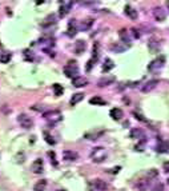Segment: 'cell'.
<instances>
[{
  "label": "cell",
  "instance_id": "6da1fadb",
  "mask_svg": "<svg viewBox=\"0 0 169 191\" xmlns=\"http://www.w3.org/2000/svg\"><path fill=\"white\" fill-rule=\"evenodd\" d=\"M64 74H65L68 78H72V79L77 78V74H79L77 63H76L75 60H69L65 66H64Z\"/></svg>",
  "mask_w": 169,
  "mask_h": 191
},
{
  "label": "cell",
  "instance_id": "7a4b0ae2",
  "mask_svg": "<svg viewBox=\"0 0 169 191\" xmlns=\"http://www.w3.org/2000/svg\"><path fill=\"white\" fill-rule=\"evenodd\" d=\"M44 119L47 120L49 124H56V123H59L60 120L63 119V115H61V112L57 110H53V111H48V112H44Z\"/></svg>",
  "mask_w": 169,
  "mask_h": 191
},
{
  "label": "cell",
  "instance_id": "3957f363",
  "mask_svg": "<svg viewBox=\"0 0 169 191\" xmlns=\"http://www.w3.org/2000/svg\"><path fill=\"white\" fill-rule=\"evenodd\" d=\"M91 158H92V160H93V162L101 163V162H104V160H105V158H106V151L104 150L103 147H96V148H93V150H92Z\"/></svg>",
  "mask_w": 169,
  "mask_h": 191
},
{
  "label": "cell",
  "instance_id": "277c9868",
  "mask_svg": "<svg viewBox=\"0 0 169 191\" xmlns=\"http://www.w3.org/2000/svg\"><path fill=\"white\" fill-rule=\"evenodd\" d=\"M17 122H19L20 126L25 130L31 129L32 126H33V119H32L31 116L27 115V114H20V115L17 116Z\"/></svg>",
  "mask_w": 169,
  "mask_h": 191
},
{
  "label": "cell",
  "instance_id": "5b68a950",
  "mask_svg": "<svg viewBox=\"0 0 169 191\" xmlns=\"http://www.w3.org/2000/svg\"><path fill=\"white\" fill-rule=\"evenodd\" d=\"M164 66V58H159V59L153 60L152 63H149V66H148V70H149L150 72H154V71H159L161 67Z\"/></svg>",
  "mask_w": 169,
  "mask_h": 191
},
{
  "label": "cell",
  "instance_id": "8992f818",
  "mask_svg": "<svg viewBox=\"0 0 169 191\" xmlns=\"http://www.w3.org/2000/svg\"><path fill=\"white\" fill-rule=\"evenodd\" d=\"M157 84H159V80H156V79H153V80H148L145 84H143V87H141V91H143L144 94H147V92H150L152 90H154V88H156Z\"/></svg>",
  "mask_w": 169,
  "mask_h": 191
},
{
  "label": "cell",
  "instance_id": "52a82bcc",
  "mask_svg": "<svg viewBox=\"0 0 169 191\" xmlns=\"http://www.w3.org/2000/svg\"><path fill=\"white\" fill-rule=\"evenodd\" d=\"M43 169H44L43 159H36L33 163H32V166H31L32 172H35V174H41V172H43Z\"/></svg>",
  "mask_w": 169,
  "mask_h": 191
},
{
  "label": "cell",
  "instance_id": "ba28073f",
  "mask_svg": "<svg viewBox=\"0 0 169 191\" xmlns=\"http://www.w3.org/2000/svg\"><path fill=\"white\" fill-rule=\"evenodd\" d=\"M71 8H72V1H63V3L60 4V11H59L60 16L64 18L71 11Z\"/></svg>",
  "mask_w": 169,
  "mask_h": 191
},
{
  "label": "cell",
  "instance_id": "9c48e42d",
  "mask_svg": "<svg viewBox=\"0 0 169 191\" xmlns=\"http://www.w3.org/2000/svg\"><path fill=\"white\" fill-rule=\"evenodd\" d=\"M72 84L77 88H81V87H85L88 84V79L84 78V76H77V78L72 79Z\"/></svg>",
  "mask_w": 169,
  "mask_h": 191
},
{
  "label": "cell",
  "instance_id": "30bf717a",
  "mask_svg": "<svg viewBox=\"0 0 169 191\" xmlns=\"http://www.w3.org/2000/svg\"><path fill=\"white\" fill-rule=\"evenodd\" d=\"M153 16L159 22H164L165 20V11L161 7H156V8H153Z\"/></svg>",
  "mask_w": 169,
  "mask_h": 191
},
{
  "label": "cell",
  "instance_id": "8fae6325",
  "mask_svg": "<svg viewBox=\"0 0 169 191\" xmlns=\"http://www.w3.org/2000/svg\"><path fill=\"white\" fill-rule=\"evenodd\" d=\"M109 115H111V118H112L113 120H120L124 116V112H122V110L121 108H112V110L109 111Z\"/></svg>",
  "mask_w": 169,
  "mask_h": 191
},
{
  "label": "cell",
  "instance_id": "7c38bea8",
  "mask_svg": "<svg viewBox=\"0 0 169 191\" xmlns=\"http://www.w3.org/2000/svg\"><path fill=\"white\" fill-rule=\"evenodd\" d=\"M63 158L65 160H68V162H73V160H76L79 158V155H77V152H75V151L65 150L63 152Z\"/></svg>",
  "mask_w": 169,
  "mask_h": 191
},
{
  "label": "cell",
  "instance_id": "4fadbf2b",
  "mask_svg": "<svg viewBox=\"0 0 169 191\" xmlns=\"http://www.w3.org/2000/svg\"><path fill=\"white\" fill-rule=\"evenodd\" d=\"M93 186H95V188L99 191H105L106 188H108V185H106L105 180H103V179H95Z\"/></svg>",
  "mask_w": 169,
  "mask_h": 191
},
{
  "label": "cell",
  "instance_id": "5bb4252c",
  "mask_svg": "<svg viewBox=\"0 0 169 191\" xmlns=\"http://www.w3.org/2000/svg\"><path fill=\"white\" fill-rule=\"evenodd\" d=\"M129 136H131L132 139H143L144 138V131L141 129H132Z\"/></svg>",
  "mask_w": 169,
  "mask_h": 191
},
{
  "label": "cell",
  "instance_id": "9a60e30c",
  "mask_svg": "<svg viewBox=\"0 0 169 191\" xmlns=\"http://www.w3.org/2000/svg\"><path fill=\"white\" fill-rule=\"evenodd\" d=\"M76 34H77V28H76V22H75V20H71V22L68 23V36L73 38Z\"/></svg>",
  "mask_w": 169,
  "mask_h": 191
},
{
  "label": "cell",
  "instance_id": "2e32d148",
  "mask_svg": "<svg viewBox=\"0 0 169 191\" xmlns=\"http://www.w3.org/2000/svg\"><path fill=\"white\" fill-rule=\"evenodd\" d=\"M85 47H87V44H85V41H83V40H77L75 43V51H76V53H83L85 51Z\"/></svg>",
  "mask_w": 169,
  "mask_h": 191
},
{
  "label": "cell",
  "instance_id": "e0dca14e",
  "mask_svg": "<svg viewBox=\"0 0 169 191\" xmlns=\"http://www.w3.org/2000/svg\"><path fill=\"white\" fill-rule=\"evenodd\" d=\"M125 13L131 18V19H137V10H135V8H132L131 6H125Z\"/></svg>",
  "mask_w": 169,
  "mask_h": 191
},
{
  "label": "cell",
  "instance_id": "ac0fdd59",
  "mask_svg": "<svg viewBox=\"0 0 169 191\" xmlns=\"http://www.w3.org/2000/svg\"><path fill=\"white\" fill-rule=\"evenodd\" d=\"M119 36H120V39H121L124 43H129L131 41V38H129V34H128V31H127L125 28H121L119 31Z\"/></svg>",
  "mask_w": 169,
  "mask_h": 191
},
{
  "label": "cell",
  "instance_id": "d6986e66",
  "mask_svg": "<svg viewBox=\"0 0 169 191\" xmlns=\"http://www.w3.org/2000/svg\"><path fill=\"white\" fill-rule=\"evenodd\" d=\"M45 187H47V179H41V180H39L38 183L35 185L33 191H44Z\"/></svg>",
  "mask_w": 169,
  "mask_h": 191
},
{
  "label": "cell",
  "instance_id": "ffe728a7",
  "mask_svg": "<svg viewBox=\"0 0 169 191\" xmlns=\"http://www.w3.org/2000/svg\"><path fill=\"white\" fill-rule=\"evenodd\" d=\"M148 48H149L152 52H157V51L160 50V44L159 41H156L154 39H152V40L148 41Z\"/></svg>",
  "mask_w": 169,
  "mask_h": 191
},
{
  "label": "cell",
  "instance_id": "44dd1931",
  "mask_svg": "<svg viewBox=\"0 0 169 191\" xmlns=\"http://www.w3.org/2000/svg\"><path fill=\"white\" fill-rule=\"evenodd\" d=\"M83 98H84V94H81V92L73 94V96L71 98V102H69V103L72 104V106H75V104H77L79 102H81V100H83Z\"/></svg>",
  "mask_w": 169,
  "mask_h": 191
},
{
  "label": "cell",
  "instance_id": "7402d4cb",
  "mask_svg": "<svg viewBox=\"0 0 169 191\" xmlns=\"http://www.w3.org/2000/svg\"><path fill=\"white\" fill-rule=\"evenodd\" d=\"M55 23H56V20H55V15H49V16H47V18L44 19V22L41 23V25H43V27H48V25L55 24Z\"/></svg>",
  "mask_w": 169,
  "mask_h": 191
},
{
  "label": "cell",
  "instance_id": "603a6c76",
  "mask_svg": "<svg viewBox=\"0 0 169 191\" xmlns=\"http://www.w3.org/2000/svg\"><path fill=\"white\" fill-rule=\"evenodd\" d=\"M92 24H93V19H87L81 23L80 29H81V31H87V29H89L92 27Z\"/></svg>",
  "mask_w": 169,
  "mask_h": 191
},
{
  "label": "cell",
  "instance_id": "cb8c5ba5",
  "mask_svg": "<svg viewBox=\"0 0 169 191\" xmlns=\"http://www.w3.org/2000/svg\"><path fill=\"white\" fill-rule=\"evenodd\" d=\"M113 81H115V78H101L97 84L100 86V87H105V86L111 84V83H113Z\"/></svg>",
  "mask_w": 169,
  "mask_h": 191
},
{
  "label": "cell",
  "instance_id": "d4e9b609",
  "mask_svg": "<svg viewBox=\"0 0 169 191\" xmlns=\"http://www.w3.org/2000/svg\"><path fill=\"white\" fill-rule=\"evenodd\" d=\"M89 103L95 104V106H104V104H106V102L104 100V99H101L100 96H95V98H92L91 100H89Z\"/></svg>",
  "mask_w": 169,
  "mask_h": 191
},
{
  "label": "cell",
  "instance_id": "484cf974",
  "mask_svg": "<svg viewBox=\"0 0 169 191\" xmlns=\"http://www.w3.org/2000/svg\"><path fill=\"white\" fill-rule=\"evenodd\" d=\"M52 88H53V92H55V95H56V96L63 95L64 88H63V86H61V84H59V83H55V84L52 86Z\"/></svg>",
  "mask_w": 169,
  "mask_h": 191
},
{
  "label": "cell",
  "instance_id": "4316f807",
  "mask_svg": "<svg viewBox=\"0 0 169 191\" xmlns=\"http://www.w3.org/2000/svg\"><path fill=\"white\" fill-rule=\"evenodd\" d=\"M159 152H166V151L169 150V142H161V143L157 146L156 148Z\"/></svg>",
  "mask_w": 169,
  "mask_h": 191
},
{
  "label": "cell",
  "instance_id": "83f0119b",
  "mask_svg": "<svg viewBox=\"0 0 169 191\" xmlns=\"http://www.w3.org/2000/svg\"><path fill=\"white\" fill-rule=\"evenodd\" d=\"M115 67V64H113V62L111 59H105V63H104V66H103V71L104 72H108L111 71V70Z\"/></svg>",
  "mask_w": 169,
  "mask_h": 191
},
{
  "label": "cell",
  "instance_id": "f1b7e54d",
  "mask_svg": "<svg viewBox=\"0 0 169 191\" xmlns=\"http://www.w3.org/2000/svg\"><path fill=\"white\" fill-rule=\"evenodd\" d=\"M111 48H112L113 51H116V52L121 53V52H124V51H125L127 46H121L120 43H115V44H112V46H111Z\"/></svg>",
  "mask_w": 169,
  "mask_h": 191
},
{
  "label": "cell",
  "instance_id": "f546056e",
  "mask_svg": "<svg viewBox=\"0 0 169 191\" xmlns=\"http://www.w3.org/2000/svg\"><path fill=\"white\" fill-rule=\"evenodd\" d=\"M11 58H12V55H11L10 52H3L1 55H0V63H8L11 60Z\"/></svg>",
  "mask_w": 169,
  "mask_h": 191
},
{
  "label": "cell",
  "instance_id": "4dcf8cb0",
  "mask_svg": "<svg viewBox=\"0 0 169 191\" xmlns=\"http://www.w3.org/2000/svg\"><path fill=\"white\" fill-rule=\"evenodd\" d=\"M44 138H45V142H47L48 144H51V146H53V144L56 143V142H55V139H53L52 136L49 135V132H47V131L44 132Z\"/></svg>",
  "mask_w": 169,
  "mask_h": 191
},
{
  "label": "cell",
  "instance_id": "1f68e13d",
  "mask_svg": "<svg viewBox=\"0 0 169 191\" xmlns=\"http://www.w3.org/2000/svg\"><path fill=\"white\" fill-rule=\"evenodd\" d=\"M99 135H103V131L101 132H99V134H91V132H88V134H85V138H88V139H92V140H95V139H97V136Z\"/></svg>",
  "mask_w": 169,
  "mask_h": 191
},
{
  "label": "cell",
  "instance_id": "d6a6232c",
  "mask_svg": "<svg viewBox=\"0 0 169 191\" xmlns=\"http://www.w3.org/2000/svg\"><path fill=\"white\" fill-rule=\"evenodd\" d=\"M24 56H25V59L27 60H33L35 59V55L32 53V51H24Z\"/></svg>",
  "mask_w": 169,
  "mask_h": 191
},
{
  "label": "cell",
  "instance_id": "836d02e7",
  "mask_svg": "<svg viewBox=\"0 0 169 191\" xmlns=\"http://www.w3.org/2000/svg\"><path fill=\"white\" fill-rule=\"evenodd\" d=\"M48 155L51 157V163H52L53 166H57V162H56V155H55V152L53 151H49L48 152Z\"/></svg>",
  "mask_w": 169,
  "mask_h": 191
},
{
  "label": "cell",
  "instance_id": "e575fe53",
  "mask_svg": "<svg viewBox=\"0 0 169 191\" xmlns=\"http://www.w3.org/2000/svg\"><path fill=\"white\" fill-rule=\"evenodd\" d=\"M163 190H164L163 183H156V185L153 186V188H152V191H163Z\"/></svg>",
  "mask_w": 169,
  "mask_h": 191
},
{
  "label": "cell",
  "instance_id": "d590c367",
  "mask_svg": "<svg viewBox=\"0 0 169 191\" xmlns=\"http://www.w3.org/2000/svg\"><path fill=\"white\" fill-rule=\"evenodd\" d=\"M93 56L95 59H97V56H99V44H95L93 46Z\"/></svg>",
  "mask_w": 169,
  "mask_h": 191
},
{
  "label": "cell",
  "instance_id": "8d00e7d4",
  "mask_svg": "<svg viewBox=\"0 0 169 191\" xmlns=\"http://www.w3.org/2000/svg\"><path fill=\"white\" fill-rule=\"evenodd\" d=\"M132 34H133V38H135V39H138V38H140V32H138L136 28L132 29Z\"/></svg>",
  "mask_w": 169,
  "mask_h": 191
},
{
  "label": "cell",
  "instance_id": "74e56055",
  "mask_svg": "<svg viewBox=\"0 0 169 191\" xmlns=\"http://www.w3.org/2000/svg\"><path fill=\"white\" fill-rule=\"evenodd\" d=\"M133 115H135V118L136 119H138V120H141V122H147V120L144 119V118H143V116L140 115V114H137V112H133Z\"/></svg>",
  "mask_w": 169,
  "mask_h": 191
},
{
  "label": "cell",
  "instance_id": "f35d334b",
  "mask_svg": "<svg viewBox=\"0 0 169 191\" xmlns=\"http://www.w3.org/2000/svg\"><path fill=\"white\" fill-rule=\"evenodd\" d=\"M164 170H165L166 172H169V162H165V163H164Z\"/></svg>",
  "mask_w": 169,
  "mask_h": 191
},
{
  "label": "cell",
  "instance_id": "ab89813d",
  "mask_svg": "<svg viewBox=\"0 0 169 191\" xmlns=\"http://www.w3.org/2000/svg\"><path fill=\"white\" fill-rule=\"evenodd\" d=\"M92 64H93V60H89V62H88V66H87V70H91Z\"/></svg>",
  "mask_w": 169,
  "mask_h": 191
},
{
  "label": "cell",
  "instance_id": "60d3db41",
  "mask_svg": "<svg viewBox=\"0 0 169 191\" xmlns=\"http://www.w3.org/2000/svg\"><path fill=\"white\" fill-rule=\"evenodd\" d=\"M156 175H157V171H154V170H152L149 172V176H156Z\"/></svg>",
  "mask_w": 169,
  "mask_h": 191
},
{
  "label": "cell",
  "instance_id": "b9f144b4",
  "mask_svg": "<svg viewBox=\"0 0 169 191\" xmlns=\"http://www.w3.org/2000/svg\"><path fill=\"white\" fill-rule=\"evenodd\" d=\"M120 171V167H116V169H113V174H117V172H119Z\"/></svg>",
  "mask_w": 169,
  "mask_h": 191
},
{
  "label": "cell",
  "instance_id": "7bdbcfd3",
  "mask_svg": "<svg viewBox=\"0 0 169 191\" xmlns=\"http://www.w3.org/2000/svg\"><path fill=\"white\" fill-rule=\"evenodd\" d=\"M60 191H64V190H60Z\"/></svg>",
  "mask_w": 169,
  "mask_h": 191
},
{
  "label": "cell",
  "instance_id": "ee69618b",
  "mask_svg": "<svg viewBox=\"0 0 169 191\" xmlns=\"http://www.w3.org/2000/svg\"><path fill=\"white\" fill-rule=\"evenodd\" d=\"M168 6H169V1H168Z\"/></svg>",
  "mask_w": 169,
  "mask_h": 191
},
{
  "label": "cell",
  "instance_id": "f6af8a7d",
  "mask_svg": "<svg viewBox=\"0 0 169 191\" xmlns=\"http://www.w3.org/2000/svg\"><path fill=\"white\" fill-rule=\"evenodd\" d=\"M168 182H169V180H168Z\"/></svg>",
  "mask_w": 169,
  "mask_h": 191
}]
</instances>
